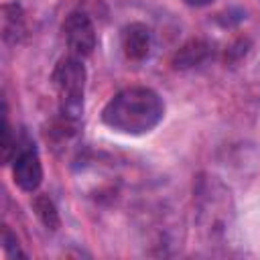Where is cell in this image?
Here are the masks:
<instances>
[{"label":"cell","instance_id":"6da1fadb","mask_svg":"<svg viewBox=\"0 0 260 260\" xmlns=\"http://www.w3.org/2000/svg\"><path fill=\"white\" fill-rule=\"evenodd\" d=\"M165 116L162 98L142 85L118 91L102 110V122L122 134L140 136L154 130Z\"/></svg>","mask_w":260,"mask_h":260},{"label":"cell","instance_id":"7a4b0ae2","mask_svg":"<svg viewBox=\"0 0 260 260\" xmlns=\"http://www.w3.org/2000/svg\"><path fill=\"white\" fill-rule=\"evenodd\" d=\"M197 225L207 244H225L234 225V201L230 189L215 175H199L195 181Z\"/></svg>","mask_w":260,"mask_h":260},{"label":"cell","instance_id":"3957f363","mask_svg":"<svg viewBox=\"0 0 260 260\" xmlns=\"http://www.w3.org/2000/svg\"><path fill=\"white\" fill-rule=\"evenodd\" d=\"M85 67L79 57L67 55L59 59L53 69L51 81L59 98V118L71 126H79L83 116V95H85Z\"/></svg>","mask_w":260,"mask_h":260},{"label":"cell","instance_id":"277c9868","mask_svg":"<svg viewBox=\"0 0 260 260\" xmlns=\"http://www.w3.org/2000/svg\"><path fill=\"white\" fill-rule=\"evenodd\" d=\"M12 179L24 193H35L43 183V162L30 140H18V150L12 158Z\"/></svg>","mask_w":260,"mask_h":260},{"label":"cell","instance_id":"5b68a950","mask_svg":"<svg viewBox=\"0 0 260 260\" xmlns=\"http://www.w3.org/2000/svg\"><path fill=\"white\" fill-rule=\"evenodd\" d=\"M63 37L69 49V55L85 59L93 53L98 37H95V26L87 12L83 10H73L65 22H63Z\"/></svg>","mask_w":260,"mask_h":260},{"label":"cell","instance_id":"8992f818","mask_svg":"<svg viewBox=\"0 0 260 260\" xmlns=\"http://www.w3.org/2000/svg\"><path fill=\"white\" fill-rule=\"evenodd\" d=\"M152 47V37L146 24L130 22L122 28V51L130 61H142L148 57Z\"/></svg>","mask_w":260,"mask_h":260},{"label":"cell","instance_id":"52a82bcc","mask_svg":"<svg viewBox=\"0 0 260 260\" xmlns=\"http://www.w3.org/2000/svg\"><path fill=\"white\" fill-rule=\"evenodd\" d=\"M211 53L209 43L201 41V39H191L189 43H185L173 57V67L175 69H191L199 63H203Z\"/></svg>","mask_w":260,"mask_h":260},{"label":"cell","instance_id":"ba28073f","mask_svg":"<svg viewBox=\"0 0 260 260\" xmlns=\"http://www.w3.org/2000/svg\"><path fill=\"white\" fill-rule=\"evenodd\" d=\"M24 32V14L20 4H4L2 8V37L6 43H18Z\"/></svg>","mask_w":260,"mask_h":260},{"label":"cell","instance_id":"9c48e42d","mask_svg":"<svg viewBox=\"0 0 260 260\" xmlns=\"http://www.w3.org/2000/svg\"><path fill=\"white\" fill-rule=\"evenodd\" d=\"M32 209H35L37 217L41 219V223H43L47 230H51V232L59 230L61 217H59V211H57V207H55V203H53V199H51L49 195L39 193V195L32 199Z\"/></svg>","mask_w":260,"mask_h":260},{"label":"cell","instance_id":"30bf717a","mask_svg":"<svg viewBox=\"0 0 260 260\" xmlns=\"http://www.w3.org/2000/svg\"><path fill=\"white\" fill-rule=\"evenodd\" d=\"M0 148H2V162L10 165L14 154H16V150H18V138L14 136V132L10 128L6 102H4V112H2V142H0Z\"/></svg>","mask_w":260,"mask_h":260},{"label":"cell","instance_id":"8fae6325","mask_svg":"<svg viewBox=\"0 0 260 260\" xmlns=\"http://www.w3.org/2000/svg\"><path fill=\"white\" fill-rule=\"evenodd\" d=\"M2 248H4V252H6L8 256H26V254L20 250L16 236L10 232V228H8V225H4V228H2Z\"/></svg>","mask_w":260,"mask_h":260},{"label":"cell","instance_id":"7c38bea8","mask_svg":"<svg viewBox=\"0 0 260 260\" xmlns=\"http://www.w3.org/2000/svg\"><path fill=\"white\" fill-rule=\"evenodd\" d=\"M211 2H215V0H185V4H189L193 8H201V6H207Z\"/></svg>","mask_w":260,"mask_h":260}]
</instances>
